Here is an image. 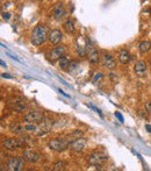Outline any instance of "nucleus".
<instances>
[{
	"mask_svg": "<svg viewBox=\"0 0 151 171\" xmlns=\"http://www.w3.org/2000/svg\"><path fill=\"white\" fill-rule=\"evenodd\" d=\"M48 28L44 25H38L36 26L34 29H33V33H31V37L30 41L34 46H41L42 43H44L46 40L48 39Z\"/></svg>",
	"mask_w": 151,
	"mask_h": 171,
	"instance_id": "nucleus-1",
	"label": "nucleus"
},
{
	"mask_svg": "<svg viewBox=\"0 0 151 171\" xmlns=\"http://www.w3.org/2000/svg\"><path fill=\"white\" fill-rule=\"evenodd\" d=\"M49 148L52 151H56V153H62V151L66 150L69 147H70V141L65 140V139H52L51 141H49Z\"/></svg>",
	"mask_w": 151,
	"mask_h": 171,
	"instance_id": "nucleus-2",
	"label": "nucleus"
},
{
	"mask_svg": "<svg viewBox=\"0 0 151 171\" xmlns=\"http://www.w3.org/2000/svg\"><path fill=\"white\" fill-rule=\"evenodd\" d=\"M108 155L102 151H94L89 156V163L91 165H102L108 161Z\"/></svg>",
	"mask_w": 151,
	"mask_h": 171,
	"instance_id": "nucleus-3",
	"label": "nucleus"
},
{
	"mask_svg": "<svg viewBox=\"0 0 151 171\" xmlns=\"http://www.w3.org/2000/svg\"><path fill=\"white\" fill-rule=\"evenodd\" d=\"M23 157H12L10 161L7 162V169L10 171H20L23 169Z\"/></svg>",
	"mask_w": 151,
	"mask_h": 171,
	"instance_id": "nucleus-4",
	"label": "nucleus"
},
{
	"mask_svg": "<svg viewBox=\"0 0 151 171\" xmlns=\"http://www.w3.org/2000/svg\"><path fill=\"white\" fill-rule=\"evenodd\" d=\"M52 128V121L50 119H44L41 121V124L40 126H37V130L35 134L38 135V136H41V135H44L49 133Z\"/></svg>",
	"mask_w": 151,
	"mask_h": 171,
	"instance_id": "nucleus-5",
	"label": "nucleus"
},
{
	"mask_svg": "<svg viewBox=\"0 0 151 171\" xmlns=\"http://www.w3.org/2000/svg\"><path fill=\"white\" fill-rule=\"evenodd\" d=\"M86 55L89 56V61L91 64H97L99 62V52L97 49H94L87 41H86Z\"/></svg>",
	"mask_w": 151,
	"mask_h": 171,
	"instance_id": "nucleus-6",
	"label": "nucleus"
},
{
	"mask_svg": "<svg viewBox=\"0 0 151 171\" xmlns=\"http://www.w3.org/2000/svg\"><path fill=\"white\" fill-rule=\"evenodd\" d=\"M43 120V113L42 112H38V111H31L29 113H27L25 116H23V121L25 122H40Z\"/></svg>",
	"mask_w": 151,
	"mask_h": 171,
	"instance_id": "nucleus-7",
	"label": "nucleus"
},
{
	"mask_svg": "<svg viewBox=\"0 0 151 171\" xmlns=\"http://www.w3.org/2000/svg\"><path fill=\"white\" fill-rule=\"evenodd\" d=\"M87 145V140L86 139H84V137H76L72 142H70V149H72L74 151H81L84 150V148L86 147Z\"/></svg>",
	"mask_w": 151,
	"mask_h": 171,
	"instance_id": "nucleus-8",
	"label": "nucleus"
},
{
	"mask_svg": "<svg viewBox=\"0 0 151 171\" xmlns=\"http://www.w3.org/2000/svg\"><path fill=\"white\" fill-rule=\"evenodd\" d=\"M101 64H102V67L108 69V70H113L116 67V62H115L114 57L110 54H107V52H105L101 57Z\"/></svg>",
	"mask_w": 151,
	"mask_h": 171,
	"instance_id": "nucleus-9",
	"label": "nucleus"
},
{
	"mask_svg": "<svg viewBox=\"0 0 151 171\" xmlns=\"http://www.w3.org/2000/svg\"><path fill=\"white\" fill-rule=\"evenodd\" d=\"M66 54V48L64 46H58L55 49H52L50 54H49V59L50 61H57L62 56H64Z\"/></svg>",
	"mask_w": 151,
	"mask_h": 171,
	"instance_id": "nucleus-10",
	"label": "nucleus"
},
{
	"mask_svg": "<svg viewBox=\"0 0 151 171\" xmlns=\"http://www.w3.org/2000/svg\"><path fill=\"white\" fill-rule=\"evenodd\" d=\"M22 157L25 158V161L29 162V163H35L40 160V154L36 153L35 150H33V149H26V150L23 151V155Z\"/></svg>",
	"mask_w": 151,
	"mask_h": 171,
	"instance_id": "nucleus-11",
	"label": "nucleus"
},
{
	"mask_svg": "<svg viewBox=\"0 0 151 171\" xmlns=\"http://www.w3.org/2000/svg\"><path fill=\"white\" fill-rule=\"evenodd\" d=\"M63 39V34L61 31H58V29H52V31H49V34H48V40L49 42L51 43V44H58L59 42L62 41Z\"/></svg>",
	"mask_w": 151,
	"mask_h": 171,
	"instance_id": "nucleus-12",
	"label": "nucleus"
},
{
	"mask_svg": "<svg viewBox=\"0 0 151 171\" xmlns=\"http://www.w3.org/2000/svg\"><path fill=\"white\" fill-rule=\"evenodd\" d=\"M22 145H23V142L19 141L18 139H6L2 143V145L8 150H15L18 148L22 147Z\"/></svg>",
	"mask_w": 151,
	"mask_h": 171,
	"instance_id": "nucleus-13",
	"label": "nucleus"
},
{
	"mask_svg": "<svg viewBox=\"0 0 151 171\" xmlns=\"http://www.w3.org/2000/svg\"><path fill=\"white\" fill-rule=\"evenodd\" d=\"M8 106L12 109L16 111V112H22V111H25L27 108L26 103L19 98H15V100H13V101H8Z\"/></svg>",
	"mask_w": 151,
	"mask_h": 171,
	"instance_id": "nucleus-14",
	"label": "nucleus"
},
{
	"mask_svg": "<svg viewBox=\"0 0 151 171\" xmlns=\"http://www.w3.org/2000/svg\"><path fill=\"white\" fill-rule=\"evenodd\" d=\"M52 14H54V18L56 19V20H62L63 18L65 16L66 14V12H65V8H64V6L62 4H56V5L54 6V10H52Z\"/></svg>",
	"mask_w": 151,
	"mask_h": 171,
	"instance_id": "nucleus-15",
	"label": "nucleus"
},
{
	"mask_svg": "<svg viewBox=\"0 0 151 171\" xmlns=\"http://www.w3.org/2000/svg\"><path fill=\"white\" fill-rule=\"evenodd\" d=\"M146 71V63L144 61H138L134 67V72L137 76H143Z\"/></svg>",
	"mask_w": 151,
	"mask_h": 171,
	"instance_id": "nucleus-16",
	"label": "nucleus"
},
{
	"mask_svg": "<svg viewBox=\"0 0 151 171\" xmlns=\"http://www.w3.org/2000/svg\"><path fill=\"white\" fill-rule=\"evenodd\" d=\"M77 52L80 56H85L86 55V40H83L81 37L77 39Z\"/></svg>",
	"mask_w": 151,
	"mask_h": 171,
	"instance_id": "nucleus-17",
	"label": "nucleus"
},
{
	"mask_svg": "<svg viewBox=\"0 0 151 171\" xmlns=\"http://www.w3.org/2000/svg\"><path fill=\"white\" fill-rule=\"evenodd\" d=\"M119 61L122 64H127V63L129 62L130 61V54H129V51L125 50V49L121 50L120 54H119Z\"/></svg>",
	"mask_w": 151,
	"mask_h": 171,
	"instance_id": "nucleus-18",
	"label": "nucleus"
},
{
	"mask_svg": "<svg viewBox=\"0 0 151 171\" xmlns=\"http://www.w3.org/2000/svg\"><path fill=\"white\" fill-rule=\"evenodd\" d=\"M151 49V42L150 41H142L138 44V50L141 54H145Z\"/></svg>",
	"mask_w": 151,
	"mask_h": 171,
	"instance_id": "nucleus-19",
	"label": "nucleus"
},
{
	"mask_svg": "<svg viewBox=\"0 0 151 171\" xmlns=\"http://www.w3.org/2000/svg\"><path fill=\"white\" fill-rule=\"evenodd\" d=\"M70 63H71V59L69 58L66 55H64V56H62L61 58H59V67L61 69H68L69 65H70Z\"/></svg>",
	"mask_w": 151,
	"mask_h": 171,
	"instance_id": "nucleus-20",
	"label": "nucleus"
},
{
	"mask_svg": "<svg viewBox=\"0 0 151 171\" xmlns=\"http://www.w3.org/2000/svg\"><path fill=\"white\" fill-rule=\"evenodd\" d=\"M63 27H64L65 31H66V33H69V34L74 31V25H73V21L71 20V19H66V21L64 22Z\"/></svg>",
	"mask_w": 151,
	"mask_h": 171,
	"instance_id": "nucleus-21",
	"label": "nucleus"
},
{
	"mask_svg": "<svg viewBox=\"0 0 151 171\" xmlns=\"http://www.w3.org/2000/svg\"><path fill=\"white\" fill-rule=\"evenodd\" d=\"M25 130V126H21L19 124H10V132H13L14 134H21Z\"/></svg>",
	"mask_w": 151,
	"mask_h": 171,
	"instance_id": "nucleus-22",
	"label": "nucleus"
},
{
	"mask_svg": "<svg viewBox=\"0 0 151 171\" xmlns=\"http://www.w3.org/2000/svg\"><path fill=\"white\" fill-rule=\"evenodd\" d=\"M65 168H66V163L63 161H58L56 162L54 166H52V170L55 171H59V170H65Z\"/></svg>",
	"mask_w": 151,
	"mask_h": 171,
	"instance_id": "nucleus-23",
	"label": "nucleus"
},
{
	"mask_svg": "<svg viewBox=\"0 0 151 171\" xmlns=\"http://www.w3.org/2000/svg\"><path fill=\"white\" fill-rule=\"evenodd\" d=\"M25 130L30 132V133H36L37 126H35L33 122H26V124H25Z\"/></svg>",
	"mask_w": 151,
	"mask_h": 171,
	"instance_id": "nucleus-24",
	"label": "nucleus"
},
{
	"mask_svg": "<svg viewBox=\"0 0 151 171\" xmlns=\"http://www.w3.org/2000/svg\"><path fill=\"white\" fill-rule=\"evenodd\" d=\"M101 78H102V73H101V72H97L95 75H94V77L92 78V83L97 84L100 80V79H101Z\"/></svg>",
	"mask_w": 151,
	"mask_h": 171,
	"instance_id": "nucleus-25",
	"label": "nucleus"
},
{
	"mask_svg": "<svg viewBox=\"0 0 151 171\" xmlns=\"http://www.w3.org/2000/svg\"><path fill=\"white\" fill-rule=\"evenodd\" d=\"M77 67H78V63L76 62V61H72V62L70 63L68 70L70 71V72H73V71H74V69H77Z\"/></svg>",
	"mask_w": 151,
	"mask_h": 171,
	"instance_id": "nucleus-26",
	"label": "nucleus"
},
{
	"mask_svg": "<svg viewBox=\"0 0 151 171\" xmlns=\"http://www.w3.org/2000/svg\"><path fill=\"white\" fill-rule=\"evenodd\" d=\"M145 111L151 115V101H146L145 103Z\"/></svg>",
	"mask_w": 151,
	"mask_h": 171,
	"instance_id": "nucleus-27",
	"label": "nucleus"
},
{
	"mask_svg": "<svg viewBox=\"0 0 151 171\" xmlns=\"http://www.w3.org/2000/svg\"><path fill=\"white\" fill-rule=\"evenodd\" d=\"M71 135H72V136H76V137H80V135H83V132H81V130H79V129H77V130H74V132H73Z\"/></svg>",
	"mask_w": 151,
	"mask_h": 171,
	"instance_id": "nucleus-28",
	"label": "nucleus"
},
{
	"mask_svg": "<svg viewBox=\"0 0 151 171\" xmlns=\"http://www.w3.org/2000/svg\"><path fill=\"white\" fill-rule=\"evenodd\" d=\"M115 115L117 116V119L120 120V122H123V121H125V120H123V116H122V114H121V113L116 112V113H115Z\"/></svg>",
	"mask_w": 151,
	"mask_h": 171,
	"instance_id": "nucleus-29",
	"label": "nucleus"
},
{
	"mask_svg": "<svg viewBox=\"0 0 151 171\" xmlns=\"http://www.w3.org/2000/svg\"><path fill=\"white\" fill-rule=\"evenodd\" d=\"M89 107H91V108H93V109H94V112H97V113L99 114L100 116H102V114H101V112H100V111H99V109H98V108H97V107H94L93 105H89Z\"/></svg>",
	"mask_w": 151,
	"mask_h": 171,
	"instance_id": "nucleus-30",
	"label": "nucleus"
},
{
	"mask_svg": "<svg viewBox=\"0 0 151 171\" xmlns=\"http://www.w3.org/2000/svg\"><path fill=\"white\" fill-rule=\"evenodd\" d=\"M10 13H2V18H4V20L8 21L10 20Z\"/></svg>",
	"mask_w": 151,
	"mask_h": 171,
	"instance_id": "nucleus-31",
	"label": "nucleus"
},
{
	"mask_svg": "<svg viewBox=\"0 0 151 171\" xmlns=\"http://www.w3.org/2000/svg\"><path fill=\"white\" fill-rule=\"evenodd\" d=\"M7 55H8V56H10V58H13V59H15V61H18V62H21V59H20V58H18V57H16V56H14V55H12V54H10V52H8Z\"/></svg>",
	"mask_w": 151,
	"mask_h": 171,
	"instance_id": "nucleus-32",
	"label": "nucleus"
},
{
	"mask_svg": "<svg viewBox=\"0 0 151 171\" xmlns=\"http://www.w3.org/2000/svg\"><path fill=\"white\" fill-rule=\"evenodd\" d=\"M58 92H59V93H61V94H63V96H64V97H66V98H70V96H69V94H66V93H65V92H64V91H62V90H61V88H59V90H58Z\"/></svg>",
	"mask_w": 151,
	"mask_h": 171,
	"instance_id": "nucleus-33",
	"label": "nucleus"
},
{
	"mask_svg": "<svg viewBox=\"0 0 151 171\" xmlns=\"http://www.w3.org/2000/svg\"><path fill=\"white\" fill-rule=\"evenodd\" d=\"M145 128H146V130H148L149 133H151V124H146Z\"/></svg>",
	"mask_w": 151,
	"mask_h": 171,
	"instance_id": "nucleus-34",
	"label": "nucleus"
},
{
	"mask_svg": "<svg viewBox=\"0 0 151 171\" xmlns=\"http://www.w3.org/2000/svg\"><path fill=\"white\" fill-rule=\"evenodd\" d=\"M2 77H6V78H12V77H10V76H8V75H5V73H4V75H2Z\"/></svg>",
	"mask_w": 151,
	"mask_h": 171,
	"instance_id": "nucleus-35",
	"label": "nucleus"
},
{
	"mask_svg": "<svg viewBox=\"0 0 151 171\" xmlns=\"http://www.w3.org/2000/svg\"><path fill=\"white\" fill-rule=\"evenodd\" d=\"M1 65H2V67H6V63L4 62V61H1Z\"/></svg>",
	"mask_w": 151,
	"mask_h": 171,
	"instance_id": "nucleus-36",
	"label": "nucleus"
}]
</instances>
